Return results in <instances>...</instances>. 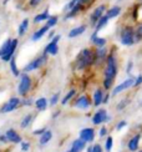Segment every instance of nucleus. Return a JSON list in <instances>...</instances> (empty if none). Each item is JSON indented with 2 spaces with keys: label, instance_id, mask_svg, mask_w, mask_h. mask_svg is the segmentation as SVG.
<instances>
[{
  "label": "nucleus",
  "instance_id": "2",
  "mask_svg": "<svg viewBox=\"0 0 142 152\" xmlns=\"http://www.w3.org/2000/svg\"><path fill=\"white\" fill-rule=\"evenodd\" d=\"M95 65V51L91 49H82L80 54L77 55L75 66L77 70H85V69Z\"/></svg>",
  "mask_w": 142,
  "mask_h": 152
},
{
  "label": "nucleus",
  "instance_id": "28",
  "mask_svg": "<svg viewBox=\"0 0 142 152\" xmlns=\"http://www.w3.org/2000/svg\"><path fill=\"white\" fill-rule=\"evenodd\" d=\"M75 96H76V90H75V88H71V90L65 95V96L61 99V105H67Z\"/></svg>",
  "mask_w": 142,
  "mask_h": 152
},
{
  "label": "nucleus",
  "instance_id": "37",
  "mask_svg": "<svg viewBox=\"0 0 142 152\" xmlns=\"http://www.w3.org/2000/svg\"><path fill=\"white\" fill-rule=\"evenodd\" d=\"M59 99H60V94H59V92H56V94H54L53 96H51V99H50V101H49V104H50L51 106H55L57 102H59Z\"/></svg>",
  "mask_w": 142,
  "mask_h": 152
},
{
  "label": "nucleus",
  "instance_id": "53",
  "mask_svg": "<svg viewBox=\"0 0 142 152\" xmlns=\"http://www.w3.org/2000/svg\"><path fill=\"white\" fill-rule=\"evenodd\" d=\"M65 152H69V151H65Z\"/></svg>",
  "mask_w": 142,
  "mask_h": 152
},
{
  "label": "nucleus",
  "instance_id": "47",
  "mask_svg": "<svg viewBox=\"0 0 142 152\" xmlns=\"http://www.w3.org/2000/svg\"><path fill=\"white\" fill-rule=\"evenodd\" d=\"M132 66H133V62H132V61H128L127 70H126V72H127V74H130V72H131V70H132Z\"/></svg>",
  "mask_w": 142,
  "mask_h": 152
},
{
  "label": "nucleus",
  "instance_id": "24",
  "mask_svg": "<svg viewBox=\"0 0 142 152\" xmlns=\"http://www.w3.org/2000/svg\"><path fill=\"white\" fill-rule=\"evenodd\" d=\"M121 14V8L119 5H113L112 8H110L108 10H106V16L108 19H115Z\"/></svg>",
  "mask_w": 142,
  "mask_h": 152
},
{
  "label": "nucleus",
  "instance_id": "43",
  "mask_svg": "<svg viewBox=\"0 0 142 152\" xmlns=\"http://www.w3.org/2000/svg\"><path fill=\"white\" fill-rule=\"evenodd\" d=\"M91 152H102L101 145H99V143L92 145V146H91Z\"/></svg>",
  "mask_w": 142,
  "mask_h": 152
},
{
  "label": "nucleus",
  "instance_id": "44",
  "mask_svg": "<svg viewBox=\"0 0 142 152\" xmlns=\"http://www.w3.org/2000/svg\"><path fill=\"white\" fill-rule=\"evenodd\" d=\"M41 1L42 0H29V5L31 6V8H36V6L40 5Z\"/></svg>",
  "mask_w": 142,
  "mask_h": 152
},
{
  "label": "nucleus",
  "instance_id": "12",
  "mask_svg": "<svg viewBox=\"0 0 142 152\" xmlns=\"http://www.w3.org/2000/svg\"><path fill=\"white\" fill-rule=\"evenodd\" d=\"M95 136H96V132L95 129L91 127H85L80 131V138L82 141H85L86 143H91L95 140Z\"/></svg>",
  "mask_w": 142,
  "mask_h": 152
},
{
  "label": "nucleus",
  "instance_id": "13",
  "mask_svg": "<svg viewBox=\"0 0 142 152\" xmlns=\"http://www.w3.org/2000/svg\"><path fill=\"white\" fill-rule=\"evenodd\" d=\"M18 44H19V40L18 39H12V41H11V44H10V46L8 49V51H6V54L0 58L4 62H9L11 60V58H14L15 51H16V48H18Z\"/></svg>",
  "mask_w": 142,
  "mask_h": 152
},
{
  "label": "nucleus",
  "instance_id": "10",
  "mask_svg": "<svg viewBox=\"0 0 142 152\" xmlns=\"http://www.w3.org/2000/svg\"><path fill=\"white\" fill-rule=\"evenodd\" d=\"M108 116V113L106 111V109H99L97 111H96L92 117H91V122L97 126V125H101V124H106V118Z\"/></svg>",
  "mask_w": 142,
  "mask_h": 152
},
{
  "label": "nucleus",
  "instance_id": "52",
  "mask_svg": "<svg viewBox=\"0 0 142 152\" xmlns=\"http://www.w3.org/2000/svg\"><path fill=\"white\" fill-rule=\"evenodd\" d=\"M136 152H142V150H140V151H136Z\"/></svg>",
  "mask_w": 142,
  "mask_h": 152
},
{
  "label": "nucleus",
  "instance_id": "8",
  "mask_svg": "<svg viewBox=\"0 0 142 152\" xmlns=\"http://www.w3.org/2000/svg\"><path fill=\"white\" fill-rule=\"evenodd\" d=\"M133 84H135V77H133V76H131V77L124 80V81H122L121 84H119L117 86H115V87L112 88V94H111V95H112V96H117L119 94L128 90V88H131V87L133 86Z\"/></svg>",
  "mask_w": 142,
  "mask_h": 152
},
{
  "label": "nucleus",
  "instance_id": "45",
  "mask_svg": "<svg viewBox=\"0 0 142 152\" xmlns=\"http://www.w3.org/2000/svg\"><path fill=\"white\" fill-rule=\"evenodd\" d=\"M46 130H48L46 127H41V129H39V130H35V131H34V135H39V136H40V135H42Z\"/></svg>",
  "mask_w": 142,
  "mask_h": 152
},
{
  "label": "nucleus",
  "instance_id": "36",
  "mask_svg": "<svg viewBox=\"0 0 142 152\" xmlns=\"http://www.w3.org/2000/svg\"><path fill=\"white\" fill-rule=\"evenodd\" d=\"M79 3H80V0H70V1L65 5V8H64V11H66V12H67L69 10H71V9L74 8V6H76Z\"/></svg>",
  "mask_w": 142,
  "mask_h": 152
},
{
  "label": "nucleus",
  "instance_id": "17",
  "mask_svg": "<svg viewBox=\"0 0 142 152\" xmlns=\"http://www.w3.org/2000/svg\"><path fill=\"white\" fill-rule=\"evenodd\" d=\"M5 136H6V138H8V141L9 142H12V143H20L23 141L21 140V136L19 135L14 129H9L8 131H6Z\"/></svg>",
  "mask_w": 142,
  "mask_h": 152
},
{
  "label": "nucleus",
  "instance_id": "7",
  "mask_svg": "<svg viewBox=\"0 0 142 152\" xmlns=\"http://www.w3.org/2000/svg\"><path fill=\"white\" fill-rule=\"evenodd\" d=\"M61 39V35H55L53 39L50 40V42L46 46H45V50H44V54L45 55H57V53H59V41Z\"/></svg>",
  "mask_w": 142,
  "mask_h": 152
},
{
  "label": "nucleus",
  "instance_id": "40",
  "mask_svg": "<svg viewBox=\"0 0 142 152\" xmlns=\"http://www.w3.org/2000/svg\"><path fill=\"white\" fill-rule=\"evenodd\" d=\"M107 134H108V130L106 126H102V127L100 129V132H99V136L100 138H104V137H107Z\"/></svg>",
  "mask_w": 142,
  "mask_h": 152
},
{
  "label": "nucleus",
  "instance_id": "48",
  "mask_svg": "<svg viewBox=\"0 0 142 152\" xmlns=\"http://www.w3.org/2000/svg\"><path fill=\"white\" fill-rule=\"evenodd\" d=\"M0 142L6 143V142H9V141H8V138H6V136H5V135H0Z\"/></svg>",
  "mask_w": 142,
  "mask_h": 152
},
{
  "label": "nucleus",
  "instance_id": "1",
  "mask_svg": "<svg viewBox=\"0 0 142 152\" xmlns=\"http://www.w3.org/2000/svg\"><path fill=\"white\" fill-rule=\"evenodd\" d=\"M105 70H104V80H102V85H104V90L108 91L113 85V80L117 75L119 66H117V60L113 54H108L106 61H105Z\"/></svg>",
  "mask_w": 142,
  "mask_h": 152
},
{
  "label": "nucleus",
  "instance_id": "38",
  "mask_svg": "<svg viewBox=\"0 0 142 152\" xmlns=\"http://www.w3.org/2000/svg\"><path fill=\"white\" fill-rule=\"evenodd\" d=\"M126 126H127V121H126V120H121V121H119V124L116 125V130L121 131V130H124Z\"/></svg>",
  "mask_w": 142,
  "mask_h": 152
},
{
  "label": "nucleus",
  "instance_id": "31",
  "mask_svg": "<svg viewBox=\"0 0 142 152\" xmlns=\"http://www.w3.org/2000/svg\"><path fill=\"white\" fill-rule=\"evenodd\" d=\"M50 14H49V10H45L42 12H40V14H37L35 18H34V23L37 24V23H42V21H46L49 19Z\"/></svg>",
  "mask_w": 142,
  "mask_h": 152
},
{
  "label": "nucleus",
  "instance_id": "19",
  "mask_svg": "<svg viewBox=\"0 0 142 152\" xmlns=\"http://www.w3.org/2000/svg\"><path fill=\"white\" fill-rule=\"evenodd\" d=\"M49 30H50V28L48 26V25H44V26H41L40 29H37L35 33L33 34V36H31V40H33V41H39V40L42 39V37L49 33Z\"/></svg>",
  "mask_w": 142,
  "mask_h": 152
},
{
  "label": "nucleus",
  "instance_id": "29",
  "mask_svg": "<svg viewBox=\"0 0 142 152\" xmlns=\"http://www.w3.org/2000/svg\"><path fill=\"white\" fill-rule=\"evenodd\" d=\"M33 118H34L33 113H28V115H25V116L23 117V120H21V122H20V127H21L23 130L26 129V127H29V125L33 122Z\"/></svg>",
  "mask_w": 142,
  "mask_h": 152
},
{
  "label": "nucleus",
  "instance_id": "26",
  "mask_svg": "<svg viewBox=\"0 0 142 152\" xmlns=\"http://www.w3.org/2000/svg\"><path fill=\"white\" fill-rule=\"evenodd\" d=\"M29 19H24V20L19 24V28H18V35L19 36H24L26 34V31L29 29Z\"/></svg>",
  "mask_w": 142,
  "mask_h": 152
},
{
  "label": "nucleus",
  "instance_id": "27",
  "mask_svg": "<svg viewBox=\"0 0 142 152\" xmlns=\"http://www.w3.org/2000/svg\"><path fill=\"white\" fill-rule=\"evenodd\" d=\"M108 20H110V19L106 16V14L102 16V18H100V19H99V21L96 23V25H95V31H97V33H99L100 30L104 29L106 25L108 24Z\"/></svg>",
  "mask_w": 142,
  "mask_h": 152
},
{
  "label": "nucleus",
  "instance_id": "3",
  "mask_svg": "<svg viewBox=\"0 0 142 152\" xmlns=\"http://www.w3.org/2000/svg\"><path fill=\"white\" fill-rule=\"evenodd\" d=\"M120 41L124 46H132L136 42V34L132 26H124L121 29Z\"/></svg>",
  "mask_w": 142,
  "mask_h": 152
},
{
  "label": "nucleus",
  "instance_id": "22",
  "mask_svg": "<svg viewBox=\"0 0 142 152\" xmlns=\"http://www.w3.org/2000/svg\"><path fill=\"white\" fill-rule=\"evenodd\" d=\"M102 99H104V91L102 88H96L92 94V102H94V106L99 107L100 105H102Z\"/></svg>",
  "mask_w": 142,
  "mask_h": 152
},
{
  "label": "nucleus",
  "instance_id": "35",
  "mask_svg": "<svg viewBox=\"0 0 142 152\" xmlns=\"http://www.w3.org/2000/svg\"><path fill=\"white\" fill-rule=\"evenodd\" d=\"M128 102H130V100H128V97H126L125 100H121L120 102L117 104V106H116V110H117L119 112H120V111H122V110H124L125 107L128 105Z\"/></svg>",
  "mask_w": 142,
  "mask_h": 152
},
{
  "label": "nucleus",
  "instance_id": "9",
  "mask_svg": "<svg viewBox=\"0 0 142 152\" xmlns=\"http://www.w3.org/2000/svg\"><path fill=\"white\" fill-rule=\"evenodd\" d=\"M106 10H107V8H106L105 4L99 5L96 9H94V11L91 12V15H90V23H91L92 26H95L96 23L99 21V19L106 14Z\"/></svg>",
  "mask_w": 142,
  "mask_h": 152
},
{
  "label": "nucleus",
  "instance_id": "54",
  "mask_svg": "<svg viewBox=\"0 0 142 152\" xmlns=\"http://www.w3.org/2000/svg\"><path fill=\"white\" fill-rule=\"evenodd\" d=\"M141 105H142V102H141Z\"/></svg>",
  "mask_w": 142,
  "mask_h": 152
},
{
  "label": "nucleus",
  "instance_id": "15",
  "mask_svg": "<svg viewBox=\"0 0 142 152\" xmlns=\"http://www.w3.org/2000/svg\"><path fill=\"white\" fill-rule=\"evenodd\" d=\"M140 141H141V134L133 135V136L130 138V141L127 142V150L130 151V152H136V151H138V148H140Z\"/></svg>",
  "mask_w": 142,
  "mask_h": 152
},
{
  "label": "nucleus",
  "instance_id": "34",
  "mask_svg": "<svg viewBox=\"0 0 142 152\" xmlns=\"http://www.w3.org/2000/svg\"><path fill=\"white\" fill-rule=\"evenodd\" d=\"M57 21H59V18H57L56 15H53V16H49V19L46 20V25L51 29V28H54V26H56V24H57Z\"/></svg>",
  "mask_w": 142,
  "mask_h": 152
},
{
  "label": "nucleus",
  "instance_id": "30",
  "mask_svg": "<svg viewBox=\"0 0 142 152\" xmlns=\"http://www.w3.org/2000/svg\"><path fill=\"white\" fill-rule=\"evenodd\" d=\"M9 66H10V70H11L12 75H14V76H20V70H19V67H18L15 56H14V58H11V60L9 61Z\"/></svg>",
  "mask_w": 142,
  "mask_h": 152
},
{
  "label": "nucleus",
  "instance_id": "39",
  "mask_svg": "<svg viewBox=\"0 0 142 152\" xmlns=\"http://www.w3.org/2000/svg\"><path fill=\"white\" fill-rule=\"evenodd\" d=\"M135 34H136V41L142 40V24H140L137 30H135Z\"/></svg>",
  "mask_w": 142,
  "mask_h": 152
},
{
  "label": "nucleus",
  "instance_id": "41",
  "mask_svg": "<svg viewBox=\"0 0 142 152\" xmlns=\"http://www.w3.org/2000/svg\"><path fill=\"white\" fill-rule=\"evenodd\" d=\"M20 147H21V151L23 152H28L30 150V143L29 142H25V141H21L20 142Z\"/></svg>",
  "mask_w": 142,
  "mask_h": 152
},
{
  "label": "nucleus",
  "instance_id": "25",
  "mask_svg": "<svg viewBox=\"0 0 142 152\" xmlns=\"http://www.w3.org/2000/svg\"><path fill=\"white\" fill-rule=\"evenodd\" d=\"M48 105H49L48 99H45V97H39L35 101V107L37 111H45L48 109Z\"/></svg>",
  "mask_w": 142,
  "mask_h": 152
},
{
  "label": "nucleus",
  "instance_id": "49",
  "mask_svg": "<svg viewBox=\"0 0 142 152\" xmlns=\"http://www.w3.org/2000/svg\"><path fill=\"white\" fill-rule=\"evenodd\" d=\"M21 104H24V105H26V106H28V105H31V104H33V100H30V99H29V100H25V101H21Z\"/></svg>",
  "mask_w": 142,
  "mask_h": 152
},
{
  "label": "nucleus",
  "instance_id": "6",
  "mask_svg": "<svg viewBox=\"0 0 142 152\" xmlns=\"http://www.w3.org/2000/svg\"><path fill=\"white\" fill-rule=\"evenodd\" d=\"M20 105H21V99H19V97H15V96H14V97L9 99L1 107H0V113L12 112V111H15Z\"/></svg>",
  "mask_w": 142,
  "mask_h": 152
},
{
  "label": "nucleus",
  "instance_id": "16",
  "mask_svg": "<svg viewBox=\"0 0 142 152\" xmlns=\"http://www.w3.org/2000/svg\"><path fill=\"white\" fill-rule=\"evenodd\" d=\"M86 150V142L82 141L81 138H76V140L72 141L71 143V146L69 148V152H82Z\"/></svg>",
  "mask_w": 142,
  "mask_h": 152
},
{
  "label": "nucleus",
  "instance_id": "5",
  "mask_svg": "<svg viewBox=\"0 0 142 152\" xmlns=\"http://www.w3.org/2000/svg\"><path fill=\"white\" fill-rule=\"evenodd\" d=\"M46 56L48 55H45V54H42L41 56H37V58H35L34 60H31L29 64H26L24 66V72H30V71H35V70H37V69H40L45 62H46Z\"/></svg>",
  "mask_w": 142,
  "mask_h": 152
},
{
  "label": "nucleus",
  "instance_id": "18",
  "mask_svg": "<svg viewBox=\"0 0 142 152\" xmlns=\"http://www.w3.org/2000/svg\"><path fill=\"white\" fill-rule=\"evenodd\" d=\"M97 34H99L97 31H94V34L91 35V37H90V40H91V42L96 48H104L106 45L107 40L105 39V37H100Z\"/></svg>",
  "mask_w": 142,
  "mask_h": 152
},
{
  "label": "nucleus",
  "instance_id": "50",
  "mask_svg": "<svg viewBox=\"0 0 142 152\" xmlns=\"http://www.w3.org/2000/svg\"><path fill=\"white\" fill-rule=\"evenodd\" d=\"M48 36H49V39H53V37L55 36V31H54V30H50L49 34H48Z\"/></svg>",
  "mask_w": 142,
  "mask_h": 152
},
{
  "label": "nucleus",
  "instance_id": "21",
  "mask_svg": "<svg viewBox=\"0 0 142 152\" xmlns=\"http://www.w3.org/2000/svg\"><path fill=\"white\" fill-rule=\"evenodd\" d=\"M86 28H87L86 25H80V26H76V28L71 29L69 31L67 36L70 37V39H75V37H77V36H81L86 31Z\"/></svg>",
  "mask_w": 142,
  "mask_h": 152
},
{
  "label": "nucleus",
  "instance_id": "20",
  "mask_svg": "<svg viewBox=\"0 0 142 152\" xmlns=\"http://www.w3.org/2000/svg\"><path fill=\"white\" fill-rule=\"evenodd\" d=\"M83 9H85V5H83L82 3H79L76 6H74L71 10H69L66 12V15H65V20H69V19H72L74 16H76L77 14H79L80 11H82Z\"/></svg>",
  "mask_w": 142,
  "mask_h": 152
},
{
  "label": "nucleus",
  "instance_id": "42",
  "mask_svg": "<svg viewBox=\"0 0 142 152\" xmlns=\"http://www.w3.org/2000/svg\"><path fill=\"white\" fill-rule=\"evenodd\" d=\"M140 85H142V75H138L137 77H135V84H133V87H138Z\"/></svg>",
  "mask_w": 142,
  "mask_h": 152
},
{
  "label": "nucleus",
  "instance_id": "51",
  "mask_svg": "<svg viewBox=\"0 0 142 152\" xmlns=\"http://www.w3.org/2000/svg\"><path fill=\"white\" fill-rule=\"evenodd\" d=\"M9 1V0H4V4H6V3H8Z\"/></svg>",
  "mask_w": 142,
  "mask_h": 152
},
{
  "label": "nucleus",
  "instance_id": "14",
  "mask_svg": "<svg viewBox=\"0 0 142 152\" xmlns=\"http://www.w3.org/2000/svg\"><path fill=\"white\" fill-rule=\"evenodd\" d=\"M107 49L104 48H97L95 50V65H101L106 61L107 58Z\"/></svg>",
  "mask_w": 142,
  "mask_h": 152
},
{
  "label": "nucleus",
  "instance_id": "23",
  "mask_svg": "<svg viewBox=\"0 0 142 152\" xmlns=\"http://www.w3.org/2000/svg\"><path fill=\"white\" fill-rule=\"evenodd\" d=\"M51 140H53V132L50 130H46L39 137V143H40V146H45V145H48Z\"/></svg>",
  "mask_w": 142,
  "mask_h": 152
},
{
  "label": "nucleus",
  "instance_id": "4",
  "mask_svg": "<svg viewBox=\"0 0 142 152\" xmlns=\"http://www.w3.org/2000/svg\"><path fill=\"white\" fill-rule=\"evenodd\" d=\"M31 86H33V80H31L29 74L28 72L20 74V81H19V85H18V94L20 96H26L29 91L31 90Z\"/></svg>",
  "mask_w": 142,
  "mask_h": 152
},
{
  "label": "nucleus",
  "instance_id": "46",
  "mask_svg": "<svg viewBox=\"0 0 142 152\" xmlns=\"http://www.w3.org/2000/svg\"><path fill=\"white\" fill-rule=\"evenodd\" d=\"M110 101V94H104V99H102V104L106 105Z\"/></svg>",
  "mask_w": 142,
  "mask_h": 152
},
{
  "label": "nucleus",
  "instance_id": "32",
  "mask_svg": "<svg viewBox=\"0 0 142 152\" xmlns=\"http://www.w3.org/2000/svg\"><path fill=\"white\" fill-rule=\"evenodd\" d=\"M11 41H12V39H10V37L4 41V44L1 45V48H0V58H1V56H4V55L6 54V51H8V49H9V46H10Z\"/></svg>",
  "mask_w": 142,
  "mask_h": 152
},
{
  "label": "nucleus",
  "instance_id": "33",
  "mask_svg": "<svg viewBox=\"0 0 142 152\" xmlns=\"http://www.w3.org/2000/svg\"><path fill=\"white\" fill-rule=\"evenodd\" d=\"M112 148H113V137L107 136L106 141H105V150H106V152H111Z\"/></svg>",
  "mask_w": 142,
  "mask_h": 152
},
{
  "label": "nucleus",
  "instance_id": "11",
  "mask_svg": "<svg viewBox=\"0 0 142 152\" xmlns=\"http://www.w3.org/2000/svg\"><path fill=\"white\" fill-rule=\"evenodd\" d=\"M91 100H90L89 96H86V95H81V96H79L76 100H75V104L74 106L76 107L77 110H87L90 106H91Z\"/></svg>",
  "mask_w": 142,
  "mask_h": 152
}]
</instances>
